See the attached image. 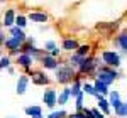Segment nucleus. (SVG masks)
<instances>
[{"label":"nucleus","mask_w":127,"mask_h":118,"mask_svg":"<svg viewBox=\"0 0 127 118\" xmlns=\"http://www.w3.org/2000/svg\"><path fill=\"white\" fill-rule=\"evenodd\" d=\"M29 74H19V79H17V84H15V91L17 95H24L27 91V86H29Z\"/></svg>","instance_id":"nucleus-10"},{"label":"nucleus","mask_w":127,"mask_h":118,"mask_svg":"<svg viewBox=\"0 0 127 118\" xmlns=\"http://www.w3.org/2000/svg\"><path fill=\"white\" fill-rule=\"evenodd\" d=\"M81 88H83V83H81L80 76H76V79H75V81L71 83V86H69V89H71V98H75L80 91H81Z\"/></svg>","instance_id":"nucleus-23"},{"label":"nucleus","mask_w":127,"mask_h":118,"mask_svg":"<svg viewBox=\"0 0 127 118\" xmlns=\"http://www.w3.org/2000/svg\"><path fill=\"white\" fill-rule=\"evenodd\" d=\"M102 62L103 64H107L110 68H119L120 66V54H119L117 51H103L102 52Z\"/></svg>","instance_id":"nucleus-5"},{"label":"nucleus","mask_w":127,"mask_h":118,"mask_svg":"<svg viewBox=\"0 0 127 118\" xmlns=\"http://www.w3.org/2000/svg\"><path fill=\"white\" fill-rule=\"evenodd\" d=\"M15 17H17V15H15V10L14 9H7L5 14H3V19H2V25L7 27V29L12 27V25L15 24Z\"/></svg>","instance_id":"nucleus-13"},{"label":"nucleus","mask_w":127,"mask_h":118,"mask_svg":"<svg viewBox=\"0 0 127 118\" xmlns=\"http://www.w3.org/2000/svg\"><path fill=\"white\" fill-rule=\"evenodd\" d=\"M76 76H78V71L69 62H63V64H59L58 68L54 69V79L59 84H71L76 79Z\"/></svg>","instance_id":"nucleus-1"},{"label":"nucleus","mask_w":127,"mask_h":118,"mask_svg":"<svg viewBox=\"0 0 127 118\" xmlns=\"http://www.w3.org/2000/svg\"><path fill=\"white\" fill-rule=\"evenodd\" d=\"M42 103L48 106L49 110H53L56 105H58V91L53 88H48L42 95Z\"/></svg>","instance_id":"nucleus-8"},{"label":"nucleus","mask_w":127,"mask_h":118,"mask_svg":"<svg viewBox=\"0 0 127 118\" xmlns=\"http://www.w3.org/2000/svg\"><path fill=\"white\" fill-rule=\"evenodd\" d=\"M108 103H110V106L115 110V108H119L120 105H122V99H120V95H119V91H110L108 93Z\"/></svg>","instance_id":"nucleus-20"},{"label":"nucleus","mask_w":127,"mask_h":118,"mask_svg":"<svg viewBox=\"0 0 127 118\" xmlns=\"http://www.w3.org/2000/svg\"><path fill=\"white\" fill-rule=\"evenodd\" d=\"M97 108L100 111H103L105 115H110V111H112V106H110V103H108V99L105 96H100L97 98Z\"/></svg>","instance_id":"nucleus-19"},{"label":"nucleus","mask_w":127,"mask_h":118,"mask_svg":"<svg viewBox=\"0 0 127 118\" xmlns=\"http://www.w3.org/2000/svg\"><path fill=\"white\" fill-rule=\"evenodd\" d=\"M9 30H10V36H12L14 39H17L20 44H24V42H26L27 36H26V32H24L22 27H19V25H15V24H14L12 27H9Z\"/></svg>","instance_id":"nucleus-12"},{"label":"nucleus","mask_w":127,"mask_h":118,"mask_svg":"<svg viewBox=\"0 0 127 118\" xmlns=\"http://www.w3.org/2000/svg\"><path fill=\"white\" fill-rule=\"evenodd\" d=\"M115 46H117L119 49H122V52L124 54H127V30H124V32H120L117 37H115Z\"/></svg>","instance_id":"nucleus-18"},{"label":"nucleus","mask_w":127,"mask_h":118,"mask_svg":"<svg viewBox=\"0 0 127 118\" xmlns=\"http://www.w3.org/2000/svg\"><path fill=\"white\" fill-rule=\"evenodd\" d=\"M27 17H26V15H17V17H15V25H19V27H22V29H24V27H26V25H27Z\"/></svg>","instance_id":"nucleus-31"},{"label":"nucleus","mask_w":127,"mask_h":118,"mask_svg":"<svg viewBox=\"0 0 127 118\" xmlns=\"http://www.w3.org/2000/svg\"><path fill=\"white\" fill-rule=\"evenodd\" d=\"M83 93L85 95H88V96H93V98H100V96H103V95H100V93H97L95 91V86L93 84H90V83H83Z\"/></svg>","instance_id":"nucleus-22"},{"label":"nucleus","mask_w":127,"mask_h":118,"mask_svg":"<svg viewBox=\"0 0 127 118\" xmlns=\"http://www.w3.org/2000/svg\"><path fill=\"white\" fill-rule=\"evenodd\" d=\"M117 27H119L117 22H110V24H98V25H97V29H105L107 32H110V30H115Z\"/></svg>","instance_id":"nucleus-29"},{"label":"nucleus","mask_w":127,"mask_h":118,"mask_svg":"<svg viewBox=\"0 0 127 118\" xmlns=\"http://www.w3.org/2000/svg\"><path fill=\"white\" fill-rule=\"evenodd\" d=\"M64 118H75V113H73V115H71V117H64Z\"/></svg>","instance_id":"nucleus-36"},{"label":"nucleus","mask_w":127,"mask_h":118,"mask_svg":"<svg viewBox=\"0 0 127 118\" xmlns=\"http://www.w3.org/2000/svg\"><path fill=\"white\" fill-rule=\"evenodd\" d=\"M20 46H22V44H20L17 39H14L12 36H10V37H7V39H5V42H3V47L9 51L10 56H19L20 52H22Z\"/></svg>","instance_id":"nucleus-9"},{"label":"nucleus","mask_w":127,"mask_h":118,"mask_svg":"<svg viewBox=\"0 0 127 118\" xmlns=\"http://www.w3.org/2000/svg\"><path fill=\"white\" fill-rule=\"evenodd\" d=\"M95 78H98L100 81H103L105 84H112L115 79L120 78V74L117 73V68H110V66H107V64H100L97 68V71H95Z\"/></svg>","instance_id":"nucleus-2"},{"label":"nucleus","mask_w":127,"mask_h":118,"mask_svg":"<svg viewBox=\"0 0 127 118\" xmlns=\"http://www.w3.org/2000/svg\"><path fill=\"white\" fill-rule=\"evenodd\" d=\"M27 19L32 20L34 24H46L49 20V15L46 12H31L29 15H27Z\"/></svg>","instance_id":"nucleus-14"},{"label":"nucleus","mask_w":127,"mask_h":118,"mask_svg":"<svg viewBox=\"0 0 127 118\" xmlns=\"http://www.w3.org/2000/svg\"><path fill=\"white\" fill-rule=\"evenodd\" d=\"M56 47H58V44H56L54 40H46V42H44V51H48V52H53Z\"/></svg>","instance_id":"nucleus-32"},{"label":"nucleus","mask_w":127,"mask_h":118,"mask_svg":"<svg viewBox=\"0 0 127 118\" xmlns=\"http://www.w3.org/2000/svg\"><path fill=\"white\" fill-rule=\"evenodd\" d=\"M34 62H36V61L32 59V56L26 54V52H20L19 56H17V64H19L20 68H24V69H31Z\"/></svg>","instance_id":"nucleus-11"},{"label":"nucleus","mask_w":127,"mask_h":118,"mask_svg":"<svg viewBox=\"0 0 127 118\" xmlns=\"http://www.w3.org/2000/svg\"><path fill=\"white\" fill-rule=\"evenodd\" d=\"M26 74H29V76H31L32 83H34L36 86H48L49 83H51V79H49L48 74H46V69H42V71H32V69H26Z\"/></svg>","instance_id":"nucleus-4"},{"label":"nucleus","mask_w":127,"mask_h":118,"mask_svg":"<svg viewBox=\"0 0 127 118\" xmlns=\"http://www.w3.org/2000/svg\"><path fill=\"white\" fill-rule=\"evenodd\" d=\"M7 118H19V117H7Z\"/></svg>","instance_id":"nucleus-37"},{"label":"nucleus","mask_w":127,"mask_h":118,"mask_svg":"<svg viewBox=\"0 0 127 118\" xmlns=\"http://www.w3.org/2000/svg\"><path fill=\"white\" fill-rule=\"evenodd\" d=\"M10 68V56H0V71Z\"/></svg>","instance_id":"nucleus-30"},{"label":"nucleus","mask_w":127,"mask_h":118,"mask_svg":"<svg viewBox=\"0 0 127 118\" xmlns=\"http://www.w3.org/2000/svg\"><path fill=\"white\" fill-rule=\"evenodd\" d=\"M3 42H5V36H3V32H2V29H0V47L3 46Z\"/></svg>","instance_id":"nucleus-35"},{"label":"nucleus","mask_w":127,"mask_h":118,"mask_svg":"<svg viewBox=\"0 0 127 118\" xmlns=\"http://www.w3.org/2000/svg\"><path fill=\"white\" fill-rule=\"evenodd\" d=\"M102 62H98V58H92V56H87V58L81 61V64L78 66V71L80 74H95L97 68L100 66Z\"/></svg>","instance_id":"nucleus-3"},{"label":"nucleus","mask_w":127,"mask_h":118,"mask_svg":"<svg viewBox=\"0 0 127 118\" xmlns=\"http://www.w3.org/2000/svg\"><path fill=\"white\" fill-rule=\"evenodd\" d=\"M49 54H53V56H54V58H58L59 54H61V49H59V47H56V49L53 51V52H49Z\"/></svg>","instance_id":"nucleus-34"},{"label":"nucleus","mask_w":127,"mask_h":118,"mask_svg":"<svg viewBox=\"0 0 127 118\" xmlns=\"http://www.w3.org/2000/svg\"><path fill=\"white\" fill-rule=\"evenodd\" d=\"M20 49H22V52H26V54L32 56V59H34V61H39V59L42 58V54L46 52L44 49L36 47V44H32V42H24V44L20 46Z\"/></svg>","instance_id":"nucleus-6"},{"label":"nucleus","mask_w":127,"mask_h":118,"mask_svg":"<svg viewBox=\"0 0 127 118\" xmlns=\"http://www.w3.org/2000/svg\"><path fill=\"white\" fill-rule=\"evenodd\" d=\"M90 44H83V46H78V49L75 51V52H78L80 56H83V58H87V56H90Z\"/></svg>","instance_id":"nucleus-27"},{"label":"nucleus","mask_w":127,"mask_h":118,"mask_svg":"<svg viewBox=\"0 0 127 118\" xmlns=\"http://www.w3.org/2000/svg\"><path fill=\"white\" fill-rule=\"evenodd\" d=\"M93 86H95V91L100 93V95H103V96H108V84H105L103 81H100L98 78H95V83H93Z\"/></svg>","instance_id":"nucleus-21"},{"label":"nucleus","mask_w":127,"mask_h":118,"mask_svg":"<svg viewBox=\"0 0 127 118\" xmlns=\"http://www.w3.org/2000/svg\"><path fill=\"white\" fill-rule=\"evenodd\" d=\"M81 111L85 113V117H87V118H95V115H93V110H92V108H87V106H85Z\"/></svg>","instance_id":"nucleus-33"},{"label":"nucleus","mask_w":127,"mask_h":118,"mask_svg":"<svg viewBox=\"0 0 127 118\" xmlns=\"http://www.w3.org/2000/svg\"><path fill=\"white\" fill-rule=\"evenodd\" d=\"M83 98H85V93H83V89L80 91L78 95L75 96V99H76V103H75V106H76V111H81V110L85 108V103H83Z\"/></svg>","instance_id":"nucleus-26"},{"label":"nucleus","mask_w":127,"mask_h":118,"mask_svg":"<svg viewBox=\"0 0 127 118\" xmlns=\"http://www.w3.org/2000/svg\"><path fill=\"white\" fill-rule=\"evenodd\" d=\"M78 40L73 39V37H66V39H63V44H61V49L66 51V52H75V51L78 49Z\"/></svg>","instance_id":"nucleus-15"},{"label":"nucleus","mask_w":127,"mask_h":118,"mask_svg":"<svg viewBox=\"0 0 127 118\" xmlns=\"http://www.w3.org/2000/svg\"><path fill=\"white\" fill-rule=\"evenodd\" d=\"M39 62H41V66H42V69H51V71H54V69L59 66V61H58V58H54L53 54H49L48 51L42 54V58L39 59Z\"/></svg>","instance_id":"nucleus-7"},{"label":"nucleus","mask_w":127,"mask_h":118,"mask_svg":"<svg viewBox=\"0 0 127 118\" xmlns=\"http://www.w3.org/2000/svg\"><path fill=\"white\" fill-rule=\"evenodd\" d=\"M69 99H71V89H69V86H66L58 93V105L64 106V105H68Z\"/></svg>","instance_id":"nucleus-16"},{"label":"nucleus","mask_w":127,"mask_h":118,"mask_svg":"<svg viewBox=\"0 0 127 118\" xmlns=\"http://www.w3.org/2000/svg\"><path fill=\"white\" fill-rule=\"evenodd\" d=\"M114 111H115V117L127 118V99H126V101H122V105H120L119 108H115Z\"/></svg>","instance_id":"nucleus-25"},{"label":"nucleus","mask_w":127,"mask_h":118,"mask_svg":"<svg viewBox=\"0 0 127 118\" xmlns=\"http://www.w3.org/2000/svg\"><path fill=\"white\" fill-rule=\"evenodd\" d=\"M26 115L31 118H44V115H42V108L41 106H37V105H31V106H26Z\"/></svg>","instance_id":"nucleus-17"},{"label":"nucleus","mask_w":127,"mask_h":118,"mask_svg":"<svg viewBox=\"0 0 127 118\" xmlns=\"http://www.w3.org/2000/svg\"><path fill=\"white\" fill-rule=\"evenodd\" d=\"M64 117H68V113L64 110H54L49 115H46V118H64Z\"/></svg>","instance_id":"nucleus-28"},{"label":"nucleus","mask_w":127,"mask_h":118,"mask_svg":"<svg viewBox=\"0 0 127 118\" xmlns=\"http://www.w3.org/2000/svg\"><path fill=\"white\" fill-rule=\"evenodd\" d=\"M83 56H80L78 52H69V58H68V62L73 66V68H76L78 69V66L81 64V61H83Z\"/></svg>","instance_id":"nucleus-24"}]
</instances>
